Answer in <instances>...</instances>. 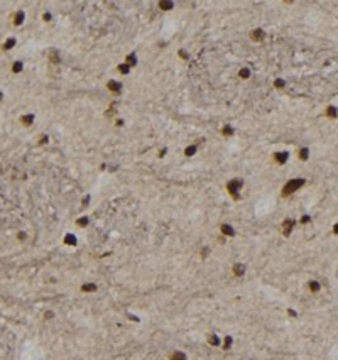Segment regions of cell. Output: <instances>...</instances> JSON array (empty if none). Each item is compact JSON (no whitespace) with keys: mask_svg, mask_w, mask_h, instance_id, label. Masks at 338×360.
Instances as JSON below:
<instances>
[{"mask_svg":"<svg viewBox=\"0 0 338 360\" xmlns=\"http://www.w3.org/2000/svg\"><path fill=\"white\" fill-rule=\"evenodd\" d=\"M308 287H310V291H311V293H318V291H319V287H321V286H319V282H318V281H310V284H308Z\"/></svg>","mask_w":338,"mask_h":360,"instance_id":"obj_14","label":"cell"},{"mask_svg":"<svg viewBox=\"0 0 338 360\" xmlns=\"http://www.w3.org/2000/svg\"><path fill=\"white\" fill-rule=\"evenodd\" d=\"M239 76L243 78V80H245V78H249V76H250V70H249V68H242V70L239 71Z\"/></svg>","mask_w":338,"mask_h":360,"instance_id":"obj_22","label":"cell"},{"mask_svg":"<svg viewBox=\"0 0 338 360\" xmlns=\"http://www.w3.org/2000/svg\"><path fill=\"white\" fill-rule=\"evenodd\" d=\"M118 71H120L122 74H127L129 71H130V66H129L127 63H125V64H120V66H118Z\"/></svg>","mask_w":338,"mask_h":360,"instance_id":"obj_27","label":"cell"},{"mask_svg":"<svg viewBox=\"0 0 338 360\" xmlns=\"http://www.w3.org/2000/svg\"><path fill=\"white\" fill-rule=\"evenodd\" d=\"M42 19H44V20H51V14H49V12H46L44 15H42Z\"/></svg>","mask_w":338,"mask_h":360,"instance_id":"obj_34","label":"cell"},{"mask_svg":"<svg viewBox=\"0 0 338 360\" xmlns=\"http://www.w3.org/2000/svg\"><path fill=\"white\" fill-rule=\"evenodd\" d=\"M64 244H66V245H76V237H74L73 233H66V237H64Z\"/></svg>","mask_w":338,"mask_h":360,"instance_id":"obj_11","label":"cell"},{"mask_svg":"<svg viewBox=\"0 0 338 360\" xmlns=\"http://www.w3.org/2000/svg\"><path fill=\"white\" fill-rule=\"evenodd\" d=\"M284 85H286V81L281 80V78H277V80L274 81V86H276V88H284Z\"/></svg>","mask_w":338,"mask_h":360,"instance_id":"obj_29","label":"cell"},{"mask_svg":"<svg viewBox=\"0 0 338 360\" xmlns=\"http://www.w3.org/2000/svg\"><path fill=\"white\" fill-rule=\"evenodd\" d=\"M88 223H90L88 217H81V218H78V220H76V225H80V227H86Z\"/></svg>","mask_w":338,"mask_h":360,"instance_id":"obj_26","label":"cell"},{"mask_svg":"<svg viewBox=\"0 0 338 360\" xmlns=\"http://www.w3.org/2000/svg\"><path fill=\"white\" fill-rule=\"evenodd\" d=\"M222 134H223L225 137H230V135H233V129L230 127V125H225V127L222 129Z\"/></svg>","mask_w":338,"mask_h":360,"instance_id":"obj_21","label":"cell"},{"mask_svg":"<svg viewBox=\"0 0 338 360\" xmlns=\"http://www.w3.org/2000/svg\"><path fill=\"white\" fill-rule=\"evenodd\" d=\"M250 39L252 41H262L264 39V31L262 29H255V31L250 32Z\"/></svg>","mask_w":338,"mask_h":360,"instance_id":"obj_6","label":"cell"},{"mask_svg":"<svg viewBox=\"0 0 338 360\" xmlns=\"http://www.w3.org/2000/svg\"><path fill=\"white\" fill-rule=\"evenodd\" d=\"M333 233H335V235H338V223H335V225H333Z\"/></svg>","mask_w":338,"mask_h":360,"instance_id":"obj_35","label":"cell"},{"mask_svg":"<svg viewBox=\"0 0 338 360\" xmlns=\"http://www.w3.org/2000/svg\"><path fill=\"white\" fill-rule=\"evenodd\" d=\"M294 225H296V222L291 220V218L284 220V222H282V235H284V237H289L291 232H293V228H294Z\"/></svg>","mask_w":338,"mask_h":360,"instance_id":"obj_3","label":"cell"},{"mask_svg":"<svg viewBox=\"0 0 338 360\" xmlns=\"http://www.w3.org/2000/svg\"><path fill=\"white\" fill-rule=\"evenodd\" d=\"M287 157H289V154L284 150V152H277V154H276L274 159H276V163H277V164H284L287 161Z\"/></svg>","mask_w":338,"mask_h":360,"instance_id":"obj_7","label":"cell"},{"mask_svg":"<svg viewBox=\"0 0 338 360\" xmlns=\"http://www.w3.org/2000/svg\"><path fill=\"white\" fill-rule=\"evenodd\" d=\"M232 337H230V335H226V337H225V341H223V348H225V350H228V348L230 347H232Z\"/></svg>","mask_w":338,"mask_h":360,"instance_id":"obj_25","label":"cell"},{"mask_svg":"<svg viewBox=\"0 0 338 360\" xmlns=\"http://www.w3.org/2000/svg\"><path fill=\"white\" fill-rule=\"evenodd\" d=\"M24 17H26L24 10H19V12H15V15H14V24H15V26H20V24L24 22Z\"/></svg>","mask_w":338,"mask_h":360,"instance_id":"obj_10","label":"cell"},{"mask_svg":"<svg viewBox=\"0 0 338 360\" xmlns=\"http://www.w3.org/2000/svg\"><path fill=\"white\" fill-rule=\"evenodd\" d=\"M310 220H311V218L308 217V215H304V217H301V222H303V223H310Z\"/></svg>","mask_w":338,"mask_h":360,"instance_id":"obj_33","label":"cell"},{"mask_svg":"<svg viewBox=\"0 0 338 360\" xmlns=\"http://www.w3.org/2000/svg\"><path fill=\"white\" fill-rule=\"evenodd\" d=\"M178 54H179V57H184V59H188V53H186V51H183V49L178 53Z\"/></svg>","mask_w":338,"mask_h":360,"instance_id":"obj_31","label":"cell"},{"mask_svg":"<svg viewBox=\"0 0 338 360\" xmlns=\"http://www.w3.org/2000/svg\"><path fill=\"white\" fill-rule=\"evenodd\" d=\"M49 59H51V63H54V64H57V63H61V57H59V53L56 51H51V54H49Z\"/></svg>","mask_w":338,"mask_h":360,"instance_id":"obj_13","label":"cell"},{"mask_svg":"<svg viewBox=\"0 0 338 360\" xmlns=\"http://www.w3.org/2000/svg\"><path fill=\"white\" fill-rule=\"evenodd\" d=\"M287 315H289V316H293V318H296V316H298V313L296 311H294V309H287Z\"/></svg>","mask_w":338,"mask_h":360,"instance_id":"obj_30","label":"cell"},{"mask_svg":"<svg viewBox=\"0 0 338 360\" xmlns=\"http://www.w3.org/2000/svg\"><path fill=\"white\" fill-rule=\"evenodd\" d=\"M220 230H222V233L226 235V237H235V230H233V227L228 225V223H223V225L220 227Z\"/></svg>","mask_w":338,"mask_h":360,"instance_id":"obj_4","label":"cell"},{"mask_svg":"<svg viewBox=\"0 0 338 360\" xmlns=\"http://www.w3.org/2000/svg\"><path fill=\"white\" fill-rule=\"evenodd\" d=\"M193 154H196V144H193V146L186 147V150H184V156H188V157H191Z\"/></svg>","mask_w":338,"mask_h":360,"instance_id":"obj_19","label":"cell"},{"mask_svg":"<svg viewBox=\"0 0 338 360\" xmlns=\"http://www.w3.org/2000/svg\"><path fill=\"white\" fill-rule=\"evenodd\" d=\"M326 115H328L330 118H336L338 117V112H336L335 107H328V108H326Z\"/></svg>","mask_w":338,"mask_h":360,"instance_id":"obj_18","label":"cell"},{"mask_svg":"<svg viewBox=\"0 0 338 360\" xmlns=\"http://www.w3.org/2000/svg\"><path fill=\"white\" fill-rule=\"evenodd\" d=\"M169 358L171 360H186V355L183 354V352H172L171 355H169Z\"/></svg>","mask_w":338,"mask_h":360,"instance_id":"obj_12","label":"cell"},{"mask_svg":"<svg viewBox=\"0 0 338 360\" xmlns=\"http://www.w3.org/2000/svg\"><path fill=\"white\" fill-rule=\"evenodd\" d=\"M201 255H203V259L208 255V249H206V247H205V249H203V254H201Z\"/></svg>","mask_w":338,"mask_h":360,"instance_id":"obj_38","label":"cell"},{"mask_svg":"<svg viewBox=\"0 0 338 360\" xmlns=\"http://www.w3.org/2000/svg\"><path fill=\"white\" fill-rule=\"evenodd\" d=\"M233 274L239 276V277H242L243 274H245V265L240 264V262H239V264H235V265H233Z\"/></svg>","mask_w":338,"mask_h":360,"instance_id":"obj_8","label":"cell"},{"mask_svg":"<svg viewBox=\"0 0 338 360\" xmlns=\"http://www.w3.org/2000/svg\"><path fill=\"white\" fill-rule=\"evenodd\" d=\"M125 61H127L129 66H134V64H137V56H135L134 53H132V54H129V56H127V59H125Z\"/></svg>","mask_w":338,"mask_h":360,"instance_id":"obj_20","label":"cell"},{"mask_svg":"<svg viewBox=\"0 0 338 360\" xmlns=\"http://www.w3.org/2000/svg\"><path fill=\"white\" fill-rule=\"evenodd\" d=\"M32 122H34V115H32V113H29V115H24V117H22V124L26 125V127H29V125H31Z\"/></svg>","mask_w":338,"mask_h":360,"instance_id":"obj_16","label":"cell"},{"mask_svg":"<svg viewBox=\"0 0 338 360\" xmlns=\"http://www.w3.org/2000/svg\"><path fill=\"white\" fill-rule=\"evenodd\" d=\"M304 184H306V181H304V179H301V178L291 179V181H287L286 184H284V188H282V196H289V194H293L294 191H298V189H299L301 186H304Z\"/></svg>","mask_w":338,"mask_h":360,"instance_id":"obj_1","label":"cell"},{"mask_svg":"<svg viewBox=\"0 0 338 360\" xmlns=\"http://www.w3.org/2000/svg\"><path fill=\"white\" fill-rule=\"evenodd\" d=\"M88 203H90V196H85V200H83V206H86Z\"/></svg>","mask_w":338,"mask_h":360,"instance_id":"obj_36","label":"cell"},{"mask_svg":"<svg viewBox=\"0 0 338 360\" xmlns=\"http://www.w3.org/2000/svg\"><path fill=\"white\" fill-rule=\"evenodd\" d=\"M159 9H163V10H171V9H172V2H167V0H161V2H159Z\"/></svg>","mask_w":338,"mask_h":360,"instance_id":"obj_17","label":"cell"},{"mask_svg":"<svg viewBox=\"0 0 338 360\" xmlns=\"http://www.w3.org/2000/svg\"><path fill=\"white\" fill-rule=\"evenodd\" d=\"M107 88H108L110 91H113V93H120L122 85L118 83V81H115V80H110L108 83H107Z\"/></svg>","mask_w":338,"mask_h":360,"instance_id":"obj_5","label":"cell"},{"mask_svg":"<svg viewBox=\"0 0 338 360\" xmlns=\"http://www.w3.org/2000/svg\"><path fill=\"white\" fill-rule=\"evenodd\" d=\"M44 318H46V320H48V318H53V311H48V313L44 315Z\"/></svg>","mask_w":338,"mask_h":360,"instance_id":"obj_37","label":"cell"},{"mask_svg":"<svg viewBox=\"0 0 338 360\" xmlns=\"http://www.w3.org/2000/svg\"><path fill=\"white\" fill-rule=\"evenodd\" d=\"M22 63H20V61H15V63H14L12 64V71H14V73H19V71H22Z\"/></svg>","mask_w":338,"mask_h":360,"instance_id":"obj_23","label":"cell"},{"mask_svg":"<svg viewBox=\"0 0 338 360\" xmlns=\"http://www.w3.org/2000/svg\"><path fill=\"white\" fill-rule=\"evenodd\" d=\"M308 156H310V150H308L306 147L299 150V159H301V161H306V159H308Z\"/></svg>","mask_w":338,"mask_h":360,"instance_id":"obj_24","label":"cell"},{"mask_svg":"<svg viewBox=\"0 0 338 360\" xmlns=\"http://www.w3.org/2000/svg\"><path fill=\"white\" fill-rule=\"evenodd\" d=\"M96 289H98V286L93 284V282H86V284L81 286V291H83V293H95Z\"/></svg>","mask_w":338,"mask_h":360,"instance_id":"obj_9","label":"cell"},{"mask_svg":"<svg viewBox=\"0 0 338 360\" xmlns=\"http://www.w3.org/2000/svg\"><path fill=\"white\" fill-rule=\"evenodd\" d=\"M208 341H210V345H213V347H218V345L222 343V341H220V338H218L215 333H211V335H210V338H208Z\"/></svg>","mask_w":338,"mask_h":360,"instance_id":"obj_15","label":"cell"},{"mask_svg":"<svg viewBox=\"0 0 338 360\" xmlns=\"http://www.w3.org/2000/svg\"><path fill=\"white\" fill-rule=\"evenodd\" d=\"M14 46H15V39H14V37H10L9 41H7L5 44H3V49H12Z\"/></svg>","mask_w":338,"mask_h":360,"instance_id":"obj_28","label":"cell"},{"mask_svg":"<svg viewBox=\"0 0 338 360\" xmlns=\"http://www.w3.org/2000/svg\"><path fill=\"white\" fill-rule=\"evenodd\" d=\"M242 181L240 179H232V181H228V184H226V189H228V193L232 194L235 200H240V189H242Z\"/></svg>","mask_w":338,"mask_h":360,"instance_id":"obj_2","label":"cell"},{"mask_svg":"<svg viewBox=\"0 0 338 360\" xmlns=\"http://www.w3.org/2000/svg\"><path fill=\"white\" fill-rule=\"evenodd\" d=\"M48 140H49V139H48V135H42V137L39 139V144H46Z\"/></svg>","mask_w":338,"mask_h":360,"instance_id":"obj_32","label":"cell"}]
</instances>
